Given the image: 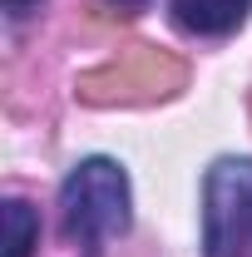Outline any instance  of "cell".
<instances>
[{
  "instance_id": "2",
  "label": "cell",
  "mask_w": 252,
  "mask_h": 257,
  "mask_svg": "<svg viewBox=\"0 0 252 257\" xmlns=\"http://www.w3.org/2000/svg\"><path fill=\"white\" fill-rule=\"evenodd\" d=\"M252 252V159H218L203 178V257Z\"/></svg>"
},
{
  "instance_id": "6",
  "label": "cell",
  "mask_w": 252,
  "mask_h": 257,
  "mask_svg": "<svg viewBox=\"0 0 252 257\" xmlns=\"http://www.w3.org/2000/svg\"><path fill=\"white\" fill-rule=\"evenodd\" d=\"M109 5H119V10H139V5H149V0H109Z\"/></svg>"
},
{
  "instance_id": "1",
  "label": "cell",
  "mask_w": 252,
  "mask_h": 257,
  "mask_svg": "<svg viewBox=\"0 0 252 257\" xmlns=\"http://www.w3.org/2000/svg\"><path fill=\"white\" fill-rule=\"evenodd\" d=\"M134 193H129V173L114 159H79L69 168V178L60 183V223L64 237L74 247H84L89 257H99L114 237L129 232V213Z\"/></svg>"
},
{
  "instance_id": "4",
  "label": "cell",
  "mask_w": 252,
  "mask_h": 257,
  "mask_svg": "<svg viewBox=\"0 0 252 257\" xmlns=\"http://www.w3.org/2000/svg\"><path fill=\"white\" fill-rule=\"evenodd\" d=\"M0 223H5V252L0 257H30L40 242V213H35L25 198H10L0 208Z\"/></svg>"
},
{
  "instance_id": "5",
  "label": "cell",
  "mask_w": 252,
  "mask_h": 257,
  "mask_svg": "<svg viewBox=\"0 0 252 257\" xmlns=\"http://www.w3.org/2000/svg\"><path fill=\"white\" fill-rule=\"evenodd\" d=\"M30 5H40V0H5V10H10V15H25Z\"/></svg>"
},
{
  "instance_id": "3",
  "label": "cell",
  "mask_w": 252,
  "mask_h": 257,
  "mask_svg": "<svg viewBox=\"0 0 252 257\" xmlns=\"http://www.w3.org/2000/svg\"><path fill=\"white\" fill-rule=\"evenodd\" d=\"M252 0H173V20L178 30L203 35V40H222L247 20Z\"/></svg>"
}]
</instances>
